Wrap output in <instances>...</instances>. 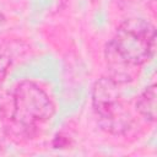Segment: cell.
Masks as SVG:
<instances>
[{
	"label": "cell",
	"instance_id": "6",
	"mask_svg": "<svg viewBox=\"0 0 157 157\" xmlns=\"http://www.w3.org/2000/svg\"><path fill=\"white\" fill-rule=\"evenodd\" d=\"M53 145L56 148H64V147H66L69 145V140H67L66 136H63L61 134H58L55 136L54 141H53Z\"/></svg>",
	"mask_w": 157,
	"mask_h": 157
},
{
	"label": "cell",
	"instance_id": "8",
	"mask_svg": "<svg viewBox=\"0 0 157 157\" xmlns=\"http://www.w3.org/2000/svg\"><path fill=\"white\" fill-rule=\"evenodd\" d=\"M2 147V141H1V139H0V148Z\"/></svg>",
	"mask_w": 157,
	"mask_h": 157
},
{
	"label": "cell",
	"instance_id": "7",
	"mask_svg": "<svg viewBox=\"0 0 157 157\" xmlns=\"http://www.w3.org/2000/svg\"><path fill=\"white\" fill-rule=\"evenodd\" d=\"M9 99H10V94L6 96L0 91V118H2V115L5 114L7 105H9Z\"/></svg>",
	"mask_w": 157,
	"mask_h": 157
},
{
	"label": "cell",
	"instance_id": "1",
	"mask_svg": "<svg viewBox=\"0 0 157 157\" xmlns=\"http://www.w3.org/2000/svg\"><path fill=\"white\" fill-rule=\"evenodd\" d=\"M156 49V28L142 18L124 21L105 47V59L112 78L126 83L137 74L140 66L151 60Z\"/></svg>",
	"mask_w": 157,
	"mask_h": 157
},
{
	"label": "cell",
	"instance_id": "4",
	"mask_svg": "<svg viewBox=\"0 0 157 157\" xmlns=\"http://www.w3.org/2000/svg\"><path fill=\"white\" fill-rule=\"evenodd\" d=\"M136 110L148 123L156 119V85L146 87L136 99Z\"/></svg>",
	"mask_w": 157,
	"mask_h": 157
},
{
	"label": "cell",
	"instance_id": "5",
	"mask_svg": "<svg viewBox=\"0 0 157 157\" xmlns=\"http://www.w3.org/2000/svg\"><path fill=\"white\" fill-rule=\"evenodd\" d=\"M13 56V50H10V48H5L0 52V80H2L9 67L12 65V61L15 60Z\"/></svg>",
	"mask_w": 157,
	"mask_h": 157
},
{
	"label": "cell",
	"instance_id": "2",
	"mask_svg": "<svg viewBox=\"0 0 157 157\" xmlns=\"http://www.w3.org/2000/svg\"><path fill=\"white\" fill-rule=\"evenodd\" d=\"M55 110L49 94L36 82L23 80L10 93L7 109L1 118L7 136L25 141L38 134V128L48 121Z\"/></svg>",
	"mask_w": 157,
	"mask_h": 157
},
{
	"label": "cell",
	"instance_id": "3",
	"mask_svg": "<svg viewBox=\"0 0 157 157\" xmlns=\"http://www.w3.org/2000/svg\"><path fill=\"white\" fill-rule=\"evenodd\" d=\"M120 85L110 76H105L101 77L92 90V104L97 121L102 129L113 135L126 134L134 124L121 99Z\"/></svg>",
	"mask_w": 157,
	"mask_h": 157
}]
</instances>
